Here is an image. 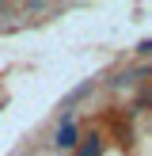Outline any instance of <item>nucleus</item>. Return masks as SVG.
Listing matches in <instances>:
<instances>
[{
	"label": "nucleus",
	"instance_id": "obj_1",
	"mask_svg": "<svg viewBox=\"0 0 152 156\" xmlns=\"http://www.w3.org/2000/svg\"><path fill=\"white\" fill-rule=\"evenodd\" d=\"M53 141H57V149H72V145H76V122L65 118L57 126V137H53Z\"/></svg>",
	"mask_w": 152,
	"mask_h": 156
},
{
	"label": "nucleus",
	"instance_id": "obj_2",
	"mask_svg": "<svg viewBox=\"0 0 152 156\" xmlns=\"http://www.w3.org/2000/svg\"><path fill=\"white\" fill-rule=\"evenodd\" d=\"M76 152H80V156H99V152H103V145H99V137H88Z\"/></svg>",
	"mask_w": 152,
	"mask_h": 156
}]
</instances>
